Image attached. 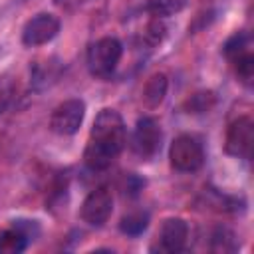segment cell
I'll use <instances>...</instances> for the list:
<instances>
[{
	"label": "cell",
	"instance_id": "1",
	"mask_svg": "<svg viewBox=\"0 0 254 254\" xmlns=\"http://www.w3.org/2000/svg\"><path fill=\"white\" fill-rule=\"evenodd\" d=\"M127 141L123 117L115 109H101L93 121L85 147V163L93 171L107 169L123 151Z\"/></svg>",
	"mask_w": 254,
	"mask_h": 254
},
{
	"label": "cell",
	"instance_id": "2",
	"mask_svg": "<svg viewBox=\"0 0 254 254\" xmlns=\"http://www.w3.org/2000/svg\"><path fill=\"white\" fill-rule=\"evenodd\" d=\"M123 54V46L117 38H101L95 44H91L87 52V67L97 77H107L117 67Z\"/></svg>",
	"mask_w": 254,
	"mask_h": 254
},
{
	"label": "cell",
	"instance_id": "3",
	"mask_svg": "<svg viewBox=\"0 0 254 254\" xmlns=\"http://www.w3.org/2000/svg\"><path fill=\"white\" fill-rule=\"evenodd\" d=\"M169 159L173 169L181 173H194L204 163L202 143L194 135H179L169 149Z\"/></svg>",
	"mask_w": 254,
	"mask_h": 254
},
{
	"label": "cell",
	"instance_id": "4",
	"mask_svg": "<svg viewBox=\"0 0 254 254\" xmlns=\"http://www.w3.org/2000/svg\"><path fill=\"white\" fill-rule=\"evenodd\" d=\"M252 143H254V123L248 115H242L234 119L226 131V143L224 149L228 155L238 159H250L252 155Z\"/></svg>",
	"mask_w": 254,
	"mask_h": 254
},
{
	"label": "cell",
	"instance_id": "5",
	"mask_svg": "<svg viewBox=\"0 0 254 254\" xmlns=\"http://www.w3.org/2000/svg\"><path fill=\"white\" fill-rule=\"evenodd\" d=\"M85 115V103L81 99H65L64 103H60L52 117H50V127L54 133L58 135H73Z\"/></svg>",
	"mask_w": 254,
	"mask_h": 254
},
{
	"label": "cell",
	"instance_id": "6",
	"mask_svg": "<svg viewBox=\"0 0 254 254\" xmlns=\"http://www.w3.org/2000/svg\"><path fill=\"white\" fill-rule=\"evenodd\" d=\"M58 32H60V20L54 14L42 12V14H36L32 20H28V24L22 30V42L30 48L44 46L50 40H54Z\"/></svg>",
	"mask_w": 254,
	"mask_h": 254
},
{
	"label": "cell",
	"instance_id": "7",
	"mask_svg": "<svg viewBox=\"0 0 254 254\" xmlns=\"http://www.w3.org/2000/svg\"><path fill=\"white\" fill-rule=\"evenodd\" d=\"M189 238V226L183 218H167L159 232H157V240L151 246V250H159V252H167V254H175L181 252L187 244Z\"/></svg>",
	"mask_w": 254,
	"mask_h": 254
},
{
	"label": "cell",
	"instance_id": "8",
	"mask_svg": "<svg viewBox=\"0 0 254 254\" xmlns=\"http://www.w3.org/2000/svg\"><path fill=\"white\" fill-rule=\"evenodd\" d=\"M161 127L153 117H141L133 131V151L141 159H151L161 147Z\"/></svg>",
	"mask_w": 254,
	"mask_h": 254
},
{
	"label": "cell",
	"instance_id": "9",
	"mask_svg": "<svg viewBox=\"0 0 254 254\" xmlns=\"http://www.w3.org/2000/svg\"><path fill=\"white\" fill-rule=\"evenodd\" d=\"M111 210H113L111 192L107 189H95L81 202L79 214H81L83 222H87L89 226H103L109 220Z\"/></svg>",
	"mask_w": 254,
	"mask_h": 254
},
{
	"label": "cell",
	"instance_id": "10",
	"mask_svg": "<svg viewBox=\"0 0 254 254\" xmlns=\"http://www.w3.org/2000/svg\"><path fill=\"white\" fill-rule=\"evenodd\" d=\"M167 87H169V81L165 77V73H155L147 79L145 87H143V103L145 107L149 109H155L163 103L165 95H167Z\"/></svg>",
	"mask_w": 254,
	"mask_h": 254
},
{
	"label": "cell",
	"instance_id": "11",
	"mask_svg": "<svg viewBox=\"0 0 254 254\" xmlns=\"http://www.w3.org/2000/svg\"><path fill=\"white\" fill-rule=\"evenodd\" d=\"M226 58L232 62L234 71H236V77L244 85H252V79H254V56H252L250 48L240 50V52H234V54H230Z\"/></svg>",
	"mask_w": 254,
	"mask_h": 254
},
{
	"label": "cell",
	"instance_id": "12",
	"mask_svg": "<svg viewBox=\"0 0 254 254\" xmlns=\"http://www.w3.org/2000/svg\"><path fill=\"white\" fill-rule=\"evenodd\" d=\"M28 236L14 224L12 228L0 230V254H20L28 246Z\"/></svg>",
	"mask_w": 254,
	"mask_h": 254
},
{
	"label": "cell",
	"instance_id": "13",
	"mask_svg": "<svg viewBox=\"0 0 254 254\" xmlns=\"http://www.w3.org/2000/svg\"><path fill=\"white\" fill-rule=\"evenodd\" d=\"M210 250L212 252H236L238 250V240H236V234L230 230V228H224V226H218L214 228L212 236H210Z\"/></svg>",
	"mask_w": 254,
	"mask_h": 254
},
{
	"label": "cell",
	"instance_id": "14",
	"mask_svg": "<svg viewBox=\"0 0 254 254\" xmlns=\"http://www.w3.org/2000/svg\"><path fill=\"white\" fill-rule=\"evenodd\" d=\"M147 224H149L147 212L135 210V212H129V214H125V216L121 218L119 228H121V232L129 234V236H139V234L147 228Z\"/></svg>",
	"mask_w": 254,
	"mask_h": 254
},
{
	"label": "cell",
	"instance_id": "15",
	"mask_svg": "<svg viewBox=\"0 0 254 254\" xmlns=\"http://www.w3.org/2000/svg\"><path fill=\"white\" fill-rule=\"evenodd\" d=\"M214 103H216V97L212 91H198L185 101V109L189 113H206L214 107Z\"/></svg>",
	"mask_w": 254,
	"mask_h": 254
},
{
	"label": "cell",
	"instance_id": "16",
	"mask_svg": "<svg viewBox=\"0 0 254 254\" xmlns=\"http://www.w3.org/2000/svg\"><path fill=\"white\" fill-rule=\"evenodd\" d=\"M185 6H187V0H149L147 8L155 18H165V16L179 14Z\"/></svg>",
	"mask_w": 254,
	"mask_h": 254
},
{
	"label": "cell",
	"instance_id": "17",
	"mask_svg": "<svg viewBox=\"0 0 254 254\" xmlns=\"http://www.w3.org/2000/svg\"><path fill=\"white\" fill-rule=\"evenodd\" d=\"M163 36H165V26H163L161 18H155V20H151V22L147 24L145 32H143V38H145V40H147L151 46L159 44V42L163 40Z\"/></svg>",
	"mask_w": 254,
	"mask_h": 254
}]
</instances>
